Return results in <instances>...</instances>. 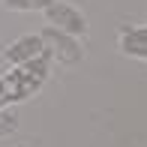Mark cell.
Listing matches in <instances>:
<instances>
[{
  "label": "cell",
  "instance_id": "6da1fadb",
  "mask_svg": "<svg viewBox=\"0 0 147 147\" xmlns=\"http://www.w3.org/2000/svg\"><path fill=\"white\" fill-rule=\"evenodd\" d=\"M51 72V54L42 51L39 57L27 60V63L12 66L6 75H0V108H9L15 102H24L33 93L42 90V84L48 81Z\"/></svg>",
  "mask_w": 147,
  "mask_h": 147
},
{
  "label": "cell",
  "instance_id": "7a4b0ae2",
  "mask_svg": "<svg viewBox=\"0 0 147 147\" xmlns=\"http://www.w3.org/2000/svg\"><path fill=\"white\" fill-rule=\"evenodd\" d=\"M42 42H45V51H48L54 60H60V63H81V57H84V48L78 45V39L75 36H69V33H63V30H57V27H45L42 33Z\"/></svg>",
  "mask_w": 147,
  "mask_h": 147
},
{
  "label": "cell",
  "instance_id": "3957f363",
  "mask_svg": "<svg viewBox=\"0 0 147 147\" xmlns=\"http://www.w3.org/2000/svg\"><path fill=\"white\" fill-rule=\"evenodd\" d=\"M42 12H45V18H48L51 27L69 33V36H84V33H87V18H84L75 6L63 3V0H51Z\"/></svg>",
  "mask_w": 147,
  "mask_h": 147
},
{
  "label": "cell",
  "instance_id": "277c9868",
  "mask_svg": "<svg viewBox=\"0 0 147 147\" xmlns=\"http://www.w3.org/2000/svg\"><path fill=\"white\" fill-rule=\"evenodd\" d=\"M42 51H45L42 36H39V33H27V36H18L9 48H3V60L12 63V66H18V63H27V60L39 57Z\"/></svg>",
  "mask_w": 147,
  "mask_h": 147
},
{
  "label": "cell",
  "instance_id": "5b68a950",
  "mask_svg": "<svg viewBox=\"0 0 147 147\" xmlns=\"http://www.w3.org/2000/svg\"><path fill=\"white\" fill-rule=\"evenodd\" d=\"M120 51L129 57L147 60V27H132L120 36Z\"/></svg>",
  "mask_w": 147,
  "mask_h": 147
},
{
  "label": "cell",
  "instance_id": "8992f818",
  "mask_svg": "<svg viewBox=\"0 0 147 147\" xmlns=\"http://www.w3.org/2000/svg\"><path fill=\"white\" fill-rule=\"evenodd\" d=\"M51 0H3L9 12H42Z\"/></svg>",
  "mask_w": 147,
  "mask_h": 147
},
{
  "label": "cell",
  "instance_id": "52a82bcc",
  "mask_svg": "<svg viewBox=\"0 0 147 147\" xmlns=\"http://www.w3.org/2000/svg\"><path fill=\"white\" fill-rule=\"evenodd\" d=\"M15 129H18V114L12 111V105L9 108H0V138L12 135Z\"/></svg>",
  "mask_w": 147,
  "mask_h": 147
}]
</instances>
